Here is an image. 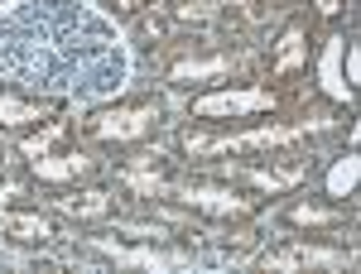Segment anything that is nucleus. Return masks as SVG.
Listing matches in <instances>:
<instances>
[{"instance_id": "nucleus-1", "label": "nucleus", "mask_w": 361, "mask_h": 274, "mask_svg": "<svg viewBox=\"0 0 361 274\" xmlns=\"http://www.w3.org/2000/svg\"><path fill=\"white\" fill-rule=\"evenodd\" d=\"M275 106V92H260V87H236V92H207L193 101V116L212 120V116H255V111Z\"/></svg>"}, {"instance_id": "nucleus-2", "label": "nucleus", "mask_w": 361, "mask_h": 274, "mask_svg": "<svg viewBox=\"0 0 361 274\" xmlns=\"http://www.w3.org/2000/svg\"><path fill=\"white\" fill-rule=\"evenodd\" d=\"M342 49H347V39L333 34L328 44H323V58H318V77H323V92L333 96V101H352V87L342 82Z\"/></svg>"}, {"instance_id": "nucleus-3", "label": "nucleus", "mask_w": 361, "mask_h": 274, "mask_svg": "<svg viewBox=\"0 0 361 274\" xmlns=\"http://www.w3.org/2000/svg\"><path fill=\"white\" fill-rule=\"evenodd\" d=\"M154 120V106H145V111H121V116H106L102 125H97V135L102 139H135L145 135V125Z\"/></svg>"}, {"instance_id": "nucleus-4", "label": "nucleus", "mask_w": 361, "mask_h": 274, "mask_svg": "<svg viewBox=\"0 0 361 274\" xmlns=\"http://www.w3.org/2000/svg\"><path fill=\"white\" fill-rule=\"evenodd\" d=\"M357 178H361V159H357V154H342V159L328 168V197H347V192H357Z\"/></svg>"}, {"instance_id": "nucleus-5", "label": "nucleus", "mask_w": 361, "mask_h": 274, "mask_svg": "<svg viewBox=\"0 0 361 274\" xmlns=\"http://www.w3.org/2000/svg\"><path fill=\"white\" fill-rule=\"evenodd\" d=\"M82 168H87L82 154H58V159L39 154V159H34V173H39V178H49V183H63V178H73V173H82Z\"/></svg>"}, {"instance_id": "nucleus-6", "label": "nucleus", "mask_w": 361, "mask_h": 274, "mask_svg": "<svg viewBox=\"0 0 361 274\" xmlns=\"http://www.w3.org/2000/svg\"><path fill=\"white\" fill-rule=\"evenodd\" d=\"M270 265H352L347 255H337V250H313V246H299V250H289V255H275Z\"/></svg>"}, {"instance_id": "nucleus-7", "label": "nucleus", "mask_w": 361, "mask_h": 274, "mask_svg": "<svg viewBox=\"0 0 361 274\" xmlns=\"http://www.w3.org/2000/svg\"><path fill=\"white\" fill-rule=\"evenodd\" d=\"M102 250H111L116 260H126V265H149V270H169V265H183V255H154V250H126V246H111V241H102Z\"/></svg>"}, {"instance_id": "nucleus-8", "label": "nucleus", "mask_w": 361, "mask_h": 274, "mask_svg": "<svg viewBox=\"0 0 361 274\" xmlns=\"http://www.w3.org/2000/svg\"><path fill=\"white\" fill-rule=\"evenodd\" d=\"M188 202H193V207H207V212H246L241 197L217 192V188H188Z\"/></svg>"}, {"instance_id": "nucleus-9", "label": "nucleus", "mask_w": 361, "mask_h": 274, "mask_svg": "<svg viewBox=\"0 0 361 274\" xmlns=\"http://www.w3.org/2000/svg\"><path fill=\"white\" fill-rule=\"evenodd\" d=\"M226 73V58H207V63H173V82H188V77H217Z\"/></svg>"}, {"instance_id": "nucleus-10", "label": "nucleus", "mask_w": 361, "mask_h": 274, "mask_svg": "<svg viewBox=\"0 0 361 274\" xmlns=\"http://www.w3.org/2000/svg\"><path fill=\"white\" fill-rule=\"evenodd\" d=\"M299 63H304V34H299V29H289V34H284V44H279L275 73H289V68H299Z\"/></svg>"}, {"instance_id": "nucleus-11", "label": "nucleus", "mask_w": 361, "mask_h": 274, "mask_svg": "<svg viewBox=\"0 0 361 274\" xmlns=\"http://www.w3.org/2000/svg\"><path fill=\"white\" fill-rule=\"evenodd\" d=\"M0 120L5 125H29V120H39V106L15 101V96H0Z\"/></svg>"}, {"instance_id": "nucleus-12", "label": "nucleus", "mask_w": 361, "mask_h": 274, "mask_svg": "<svg viewBox=\"0 0 361 274\" xmlns=\"http://www.w3.org/2000/svg\"><path fill=\"white\" fill-rule=\"evenodd\" d=\"M5 226L20 231V236H49V221H39V217H5Z\"/></svg>"}, {"instance_id": "nucleus-13", "label": "nucleus", "mask_w": 361, "mask_h": 274, "mask_svg": "<svg viewBox=\"0 0 361 274\" xmlns=\"http://www.w3.org/2000/svg\"><path fill=\"white\" fill-rule=\"evenodd\" d=\"M342 58H347V77H342V82L357 92V82H361V49H357V44H347V49H342Z\"/></svg>"}, {"instance_id": "nucleus-14", "label": "nucleus", "mask_w": 361, "mask_h": 274, "mask_svg": "<svg viewBox=\"0 0 361 274\" xmlns=\"http://www.w3.org/2000/svg\"><path fill=\"white\" fill-rule=\"evenodd\" d=\"M73 212H87V217L106 212V192H82V202H73Z\"/></svg>"}, {"instance_id": "nucleus-15", "label": "nucleus", "mask_w": 361, "mask_h": 274, "mask_svg": "<svg viewBox=\"0 0 361 274\" xmlns=\"http://www.w3.org/2000/svg\"><path fill=\"white\" fill-rule=\"evenodd\" d=\"M333 217V212H318V207H294V221H308V226H313V221H328Z\"/></svg>"}, {"instance_id": "nucleus-16", "label": "nucleus", "mask_w": 361, "mask_h": 274, "mask_svg": "<svg viewBox=\"0 0 361 274\" xmlns=\"http://www.w3.org/2000/svg\"><path fill=\"white\" fill-rule=\"evenodd\" d=\"M318 10H323V15H337L342 5H337V0H318Z\"/></svg>"}, {"instance_id": "nucleus-17", "label": "nucleus", "mask_w": 361, "mask_h": 274, "mask_svg": "<svg viewBox=\"0 0 361 274\" xmlns=\"http://www.w3.org/2000/svg\"><path fill=\"white\" fill-rule=\"evenodd\" d=\"M116 5H140V0H116Z\"/></svg>"}]
</instances>
